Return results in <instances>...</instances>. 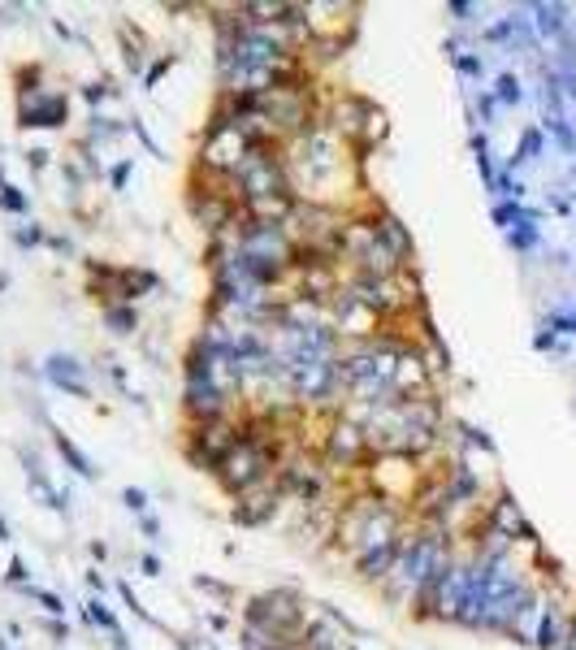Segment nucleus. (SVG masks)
Here are the masks:
<instances>
[{"instance_id": "f257e3e1", "label": "nucleus", "mask_w": 576, "mask_h": 650, "mask_svg": "<svg viewBox=\"0 0 576 650\" xmlns=\"http://www.w3.org/2000/svg\"><path fill=\"white\" fill-rule=\"evenodd\" d=\"M412 512L386 503V498L377 494H364V490H347L342 498V512H338V529H334V546L347 555V559H360L368 551H377V546L403 538L412 529Z\"/></svg>"}, {"instance_id": "f03ea898", "label": "nucleus", "mask_w": 576, "mask_h": 650, "mask_svg": "<svg viewBox=\"0 0 576 650\" xmlns=\"http://www.w3.org/2000/svg\"><path fill=\"white\" fill-rule=\"evenodd\" d=\"M455 551V538L442 533V529H424V524H412L408 538H403V551H398L390 577L377 585L386 603L394 607H412V598L429 585V577L446 564V555Z\"/></svg>"}, {"instance_id": "7ed1b4c3", "label": "nucleus", "mask_w": 576, "mask_h": 650, "mask_svg": "<svg viewBox=\"0 0 576 650\" xmlns=\"http://www.w3.org/2000/svg\"><path fill=\"white\" fill-rule=\"evenodd\" d=\"M321 121H325V131H334L342 143H351L360 161H368V152H373V147L386 139V131H390L386 113L373 105L368 95L347 91V87H342V91H325Z\"/></svg>"}, {"instance_id": "20e7f679", "label": "nucleus", "mask_w": 576, "mask_h": 650, "mask_svg": "<svg viewBox=\"0 0 576 650\" xmlns=\"http://www.w3.org/2000/svg\"><path fill=\"white\" fill-rule=\"evenodd\" d=\"M239 416H243V412H239ZM239 416L187 425V434H182V456H187V464L199 468V472H208V477H217L221 460L239 446Z\"/></svg>"}, {"instance_id": "39448f33", "label": "nucleus", "mask_w": 576, "mask_h": 650, "mask_svg": "<svg viewBox=\"0 0 576 650\" xmlns=\"http://www.w3.org/2000/svg\"><path fill=\"white\" fill-rule=\"evenodd\" d=\"M368 438H364V425H356L351 416H334L330 425H325V438H321V460L325 468L334 472V477H356V472L364 468L368 460Z\"/></svg>"}, {"instance_id": "423d86ee", "label": "nucleus", "mask_w": 576, "mask_h": 650, "mask_svg": "<svg viewBox=\"0 0 576 650\" xmlns=\"http://www.w3.org/2000/svg\"><path fill=\"white\" fill-rule=\"evenodd\" d=\"M282 503H290V498H286V490L278 486V477H273L269 486H260V490H252V494L234 498L230 520L239 524V529H264V524H273V516L282 512Z\"/></svg>"}, {"instance_id": "0eeeda50", "label": "nucleus", "mask_w": 576, "mask_h": 650, "mask_svg": "<svg viewBox=\"0 0 576 650\" xmlns=\"http://www.w3.org/2000/svg\"><path fill=\"white\" fill-rule=\"evenodd\" d=\"M69 121V95L65 91H43L39 100L18 105V126H35V131H57Z\"/></svg>"}, {"instance_id": "6e6552de", "label": "nucleus", "mask_w": 576, "mask_h": 650, "mask_svg": "<svg viewBox=\"0 0 576 650\" xmlns=\"http://www.w3.org/2000/svg\"><path fill=\"white\" fill-rule=\"evenodd\" d=\"M43 378L53 382L61 394L69 399H91V382H87V364L79 356H65V352H53L43 360Z\"/></svg>"}, {"instance_id": "1a4fd4ad", "label": "nucleus", "mask_w": 576, "mask_h": 650, "mask_svg": "<svg viewBox=\"0 0 576 650\" xmlns=\"http://www.w3.org/2000/svg\"><path fill=\"white\" fill-rule=\"evenodd\" d=\"M18 460H22V468H27V482H31V490L43 498L48 508H53L57 516H69V494H61L57 486H53V477H48V468L39 464V456H31L27 446L18 451Z\"/></svg>"}, {"instance_id": "9d476101", "label": "nucleus", "mask_w": 576, "mask_h": 650, "mask_svg": "<svg viewBox=\"0 0 576 650\" xmlns=\"http://www.w3.org/2000/svg\"><path fill=\"white\" fill-rule=\"evenodd\" d=\"M373 221H377V239L390 247V252L398 256V260H408V265H416V243H412V230L403 226V217H398V213H390L386 204L377 208V217H373Z\"/></svg>"}, {"instance_id": "9b49d317", "label": "nucleus", "mask_w": 576, "mask_h": 650, "mask_svg": "<svg viewBox=\"0 0 576 650\" xmlns=\"http://www.w3.org/2000/svg\"><path fill=\"white\" fill-rule=\"evenodd\" d=\"M403 538H408V533H403ZM403 538H394V542L377 546V551H368V555L351 559V568H356V577H360L364 585H382V581L390 577V568H394L398 551H403Z\"/></svg>"}, {"instance_id": "f8f14e48", "label": "nucleus", "mask_w": 576, "mask_h": 650, "mask_svg": "<svg viewBox=\"0 0 576 650\" xmlns=\"http://www.w3.org/2000/svg\"><path fill=\"white\" fill-rule=\"evenodd\" d=\"M39 420L48 425V434H53V446H57V456L65 460V468H74V472H79L83 482H95V477H100V468L91 464V456H87V451H83V446L74 442V438H69L65 430H57V425L48 420V412H39Z\"/></svg>"}, {"instance_id": "ddd939ff", "label": "nucleus", "mask_w": 576, "mask_h": 650, "mask_svg": "<svg viewBox=\"0 0 576 650\" xmlns=\"http://www.w3.org/2000/svg\"><path fill=\"white\" fill-rule=\"evenodd\" d=\"M100 321H105L109 334L130 338L139 334V304H109V308H100Z\"/></svg>"}, {"instance_id": "4468645a", "label": "nucleus", "mask_w": 576, "mask_h": 650, "mask_svg": "<svg viewBox=\"0 0 576 650\" xmlns=\"http://www.w3.org/2000/svg\"><path fill=\"white\" fill-rule=\"evenodd\" d=\"M117 39H121V61H126V69L130 74H147V48H143V35H139V27L130 31V27H117Z\"/></svg>"}, {"instance_id": "2eb2a0df", "label": "nucleus", "mask_w": 576, "mask_h": 650, "mask_svg": "<svg viewBox=\"0 0 576 650\" xmlns=\"http://www.w3.org/2000/svg\"><path fill=\"white\" fill-rule=\"evenodd\" d=\"M13 87H18V105H27V100H39L48 87H43V65L31 61V65H18L13 69Z\"/></svg>"}, {"instance_id": "dca6fc26", "label": "nucleus", "mask_w": 576, "mask_h": 650, "mask_svg": "<svg viewBox=\"0 0 576 650\" xmlns=\"http://www.w3.org/2000/svg\"><path fill=\"white\" fill-rule=\"evenodd\" d=\"M83 620L91 624V629H105L109 637H121V624H117V616H113V607L105 603V598H87Z\"/></svg>"}, {"instance_id": "f3484780", "label": "nucleus", "mask_w": 576, "mask_h": 650, "mask_svg": "<svg viewBox=\"0 0 576 650\" xmlns=\"http://www.w3.org/2000/svg\"><path fill=\"white\" fill-rule=\"evenodd\" d=\"M0 213H9V217H27L31 213V195L22 187H13L5 178V169H0Z\"/></svg>"}, {"instance_id": "a211bd4d", "label": "nucleus", "mask_w": 576, "mask_h": 650, "mask_svg": "<svg viewBox=\"0 0 576 650\" xmlns=\"http://www.w3.org/2000/svg\"><path fill=\"white\" fill-rule=\"evenodd\" d=\"M126 135V121H117V117H105V113H91L87 117V139L100 147V143H109V139H121Z\"/></svg>"}, {"instance_id": "6ab92c4d", "label": "nucleus", "mask_w": 576, "mask_h": 650, "mask_svg": "<svg viewBox=\"0 0 576 650\" xmlns=\"http://www.w3.org/2000/svg\"><path fill=\"white\" fill-rule=\"evenodd\" d=\"M117 594H121V603H126V607H130V611H135V616H139V620L147 624V629H156V633H169V629H165V624H161V620H156V616H152V611H147V607L139 603V598H135V590H130V581H117Z\"/></svg>"}, {"instance_id": "aec40b11", "label": "nucleus", "mask_w": 576, "mask_h": 650, "mask_svg": "<svg viewBox=\"0 0 576 650\" xmlns=\"http://www.w3.org/2000/svg\"><path fill=\"white\" fill-rule=\"evenodd\" d=\"M117 95H121V87H117L113 79H95V83L83 87V100H87L95 113H100V105H105V100H117Z\"/></svg>"}, {"instance_id": "412c9836", "label": "nucleus", "mask_w": 576, "mask_h": 650, "mask_svg": "<svg viewBox=\"0 0 576 650\" xmlns=\"http://www.w3.org/2000/svg\"><path fill=\"white\" fill-rule=\"evenodd\" d=\"M22 594H27L31 603H39V607L48 611V616H65V598H61L57 590H43V585H27Z\"/></svg>"}, {"instance_id": "4be33fe9", "label": "nucleus", "mask_w": 576, "mask_h": 650, "mask_svg": "<svg viewBox=\"0 0 576 650\" xmlns=\"http://www.w3.org/2000/svg\"><path fill=\"white\" fill-rule=\"evenodd\" d=\"M13 243L22 247V252H31V247H48V230L39 226V221H27V226L13 230Z\"/></svg>"}, {"instance_id": "5701e85b", "label": "nucleus", "mask_w": 576, "mask_h": 650, "mask_svg": "<svg viewBox=\"0 0 576 650\" xmlns=\"http://www.w3.org/2000/svg\"><path fill=\"white\" fill-rule=\"evenodd\" d=\"M173 65H178V57H173V53H161L152 65H147V74H143V91H156V83L165 79V74H169Z\"/></svg>"}, {"instance_id": "b1692460", "label": "nucleus", "mask_w": 576, "mask_h": 650, "mask_svg": "<svg viewBox=\"0 0 576 650\" xmlns=\"http://www.w3.org/2000/svg\"><path fill=\"white\" fill-rule=\"evenodd\" d=\"M199 594H213V598H221V603H230V598H239V590L234 585H225V581H217V577H195L191 581Z\"/></svg>"}, {"instance_id": "393cba45", "label": "nucleus", "mask_w": 576, "mask_h": 650, "mask_svg": "<svg viewBox=\"0 0 576 650\" xmlns=\"http://www.w3.org/2000/svg\"><path fill=\"white\" fill-rule=\"evenodd\" d=\"M5 585H13V590H27V585H31V572H27V559H22V555L9 559V568H5Z\"/></svg>"}, {"instance_id": "a878e982", "label": "nucleus", "mask_w": 576, "mask_h": 650, "mask_svg": "<svg viewBox=\"0 0 576 650\" xmlns=\"http://www.w3.org/2000/svg\"><path fill=\"white\" fill-rule=\"evenodd\" d=\"M126 131H130V135H135V139H139V143H143V147H147V152H152V157H161V161H165V152H161V143L152 139V131L143 126V117H130V121H126Z\"/></svg>"}, {"instance_id": "bb28decb", "label": "nucleus", "mask_w": 576, "mask_h": 650, "mask_svg": "<svg viewBox=\"0 0 576 650\" xmlns=\"http://www.w3.org/2000/svg\"><path fill=\"white\" fill-rule=\"evenodd\" d=\"M450 61H455V69L464 74V79H481V74H485L481 53H460V57H450Z\"/></svg>"}, {"instance_id": "cd10ccee", "label": "nucleus", "mask_w": 576, "mask_h": 650, "mask_svg": "<svg viewBox=\"0 0 576 650\" xmlns=\"http://www.w3.org/2000/svg\"><path fill=\"white\" fill-rule=\"evenodd\" d=\"M130 173H135V161H130V157H126V161H117V165L109 169V187H113V191H126Z\"/></svg>"}, {"instance_id": "c85d7f7f", "label": "nucleus", "mask_w": 576, "mask_h": 650, "mask_svg": "<svg viewBox=\"0 0 576 650\" xmlns=\"http://www.w3.org/2000/svg\"><path fill=\"white\" fill-rule=\"evenodd\" d=\"M39 629L53 637V642H69V624H65V616H43V620H39Z\"/></svg>"}, {"instance_id": "c756f323", "label": "nucleus", "mask_w": 576, "mask_h": 650, "mask_svg": "<svg viewBox=\"0 0 576 650\" xmlns=\"http://www.w3.org/2000/svg\"><path fill=\"white\" fill-rule=\"evenodd\" d=\"M121 503H126L135 516H147V490H139V486H126V490H121Z\"/></svg>"}, {"instance_id": "7c9ffc66", "label": "nucleus", "mask_w": 576, "mask_h": 650, "mask_svg": "<svg viewBox=\"0 0 576 650\" xmlns=\"http://www.w3.org/2000/svg\"><path fill=\"white\" fill-rule=\"evenodd\" d=\"M161 568H165V564H161L156 551H143V555H139V572H143V577H152V581H156V577H161Z\"/></svg>"}, {"instance_id": "2f4dec72", "label": "nucleus", "mask_w": 576, "mask_h": 650, "mask_svg": "<svg viewBox=\"0 0 576 650\" xmlns=\"http://www.w3.org/2000/svg\"><path fill=\"white\" fill-rule=\"evenodd\" d=\"M498 100H503V105H511V100H520V83L511 79V74H503V79H498Z\"/></svg>"}, {"instance_id": "473e14b6", "label": "nucleus", "mask_w": 576, "mask_h": 650, "mask_svg": "<svg viewBox=\"0 0 576 650\" xmlns=\"http://www.w3.org/2000/svg\"><path fill=\"white\" fill-rule=\"evenodd\" d=\"M27 165H31L35 173H43L48 165H53V152H48V147H31V152H27Z\"/></svg>"}, {"instance_id": "72a5a7b5", "label": "nucleus", "mask_w": 576, "mask_h": 650, "mask_svg": "<svg viewBox=\"0 0 576 650\" xmlns=\"http://www.w3.org/2000/svg\"><path fill=\"white\" fill-rule=\"evenodd\" d=\"M139 533L147 538V542H161V520L147 512V516H139Z\"/></svg>"}, {"instance_id": "f704fd0d", "label": "nucleus", "mask_w": 576, "mask_h": 650, "mask_svg": "<svg viewBox=\"0 0 576 650\" xmlns=\"http://www.w3.org/2000/svg\"><path fill=\"white\" fill-rule=\"evenodd\" d=\"M48 247H53L57 256H74V239L69 234H48Z\"/></svg>"}, {"instance_id": "c9c22d12", "label": "nucleus", "mask_w": 576, "mask_h": 650, "mask_svg": "<svg viewBox=\"0 0 576 650\" xmlns=\"http://www.w3.org/2000/svg\"><path fill=\"white\" fill-rule=\"evenodd\" d=\"M446 13H455L460 22H472V13H477V5H446Z\"/></svg>"}, {"instance_id": "e433bc0d", "label": "nucleus", "mask_w": 576, "mask_h": 650, "mask_svg": "<svg viewBox=\"0 0 576 650\" xmlns=\"http://www.w3.org/2000/svg\"><path fill=\"white\" fill-rule=\"evenodd\" d=\"M87 585H91L95 594H105V590H109V581H105V572H87Z\"/></svg>"}, {"instance_id": "4c0bfd02", "label": "nucleus", "mask_w": 576, "mask_h": 650, "mask_svg": "<svg viewBox=\"0 0 576 650\" xmlns=\"http://www.w3.org/2000/svg\"><path fill=\"white\" fill-rule=\"evenodd\" d=\"M87 551H91V559H95V564H105V559H109V546H105V542H91Z\"/></svg>"}, {"instance_id": "58836bf2", "label": "nucleus", "mask_w": 576, "mask_h": 650, "mask_svg": "<svg viewBox=\"0 0 576 650\" xmlns=\"http://www.w3.org/2000/svg\"><path fill=\"white\" fill-rule=\"evenodd\" d=\"M225 624H230V620H225L221 611H213V616H208V629H213V633H221V629H225Z\"/></svg>"}, {"instance_id": "ea45409f", "label": "nucleus", "mask_w": 576, "mask_h": 650, "mask_svg": "<svg viewBox=\"0 0 576 650\" xmlns=\"http://www.w3.org/2000/svg\"><path fill=\"white\" fill-rule=\"evenodd\" d=\"M477 109H481V117H490V113H494V100H490V95H481V100H477Z\"/></svg>"}, {"instance_id": "a19ab883", "label": "nucleus", "mask_w": 576, "mask_h": 650, "mask_svg": "<svg viewBox=\"0 0 576 650\" xmlns=\"http://www.w3.org/2000/svg\"><path fill=\"white\" fill-rule=\"evenodd\" d=\"M0 542H13V529H9V520L0 516Z\"/></svg>"}, {"instance_id": "79ce46f5", "label": "nucleus", "mask_w": 576, "mask_h": 650, "mask_svg": "<svg viewBox=\"0 0 576 650\" xmlns=\"http://www.w3.org/2000/svg\"><path fill=\"white\" fill-rule=\"evenodd\" d=\"M5 286H9V273H5V269H0V291H5Z\"/></svg>"}, {"instance_id": "37998d69", "label": "nucleus", "mask_w": 576, "mask_h": 650, "mask_svg": "<svg viewBox=\"0 0 576 650\" xmlns=\"http://www.w3.org/2000/svg\"><path fill=\"white\" fill-rule=\"evenodd\" d=\"M0 650H9V642H5V637H0Z\"/></svg>"}, {"instance_id": "c03bdc74", "label": "nucleus", "mask_w": 576, "mask_h": 650, "mask_svg": "<svg viewBox=\"0 0 576 650\" xmlns=\"http://www.w3.org/2000/svg\"><path fill=\"white\" fill-rule=\"evenodd\" d=\"M239 650H243V646H239Z\"/></svg>"}]
</instances>
